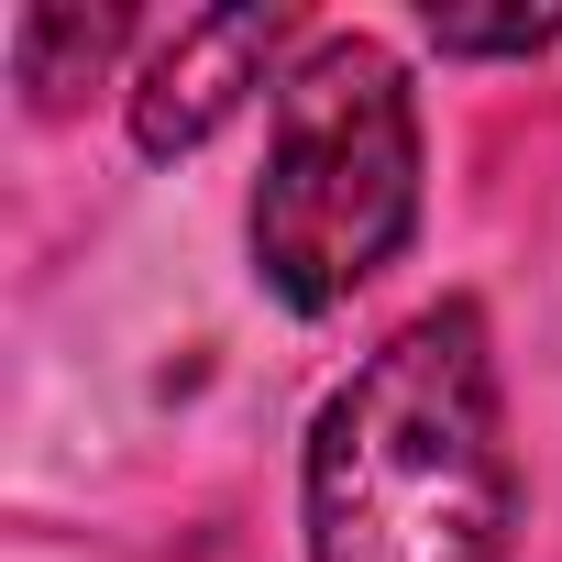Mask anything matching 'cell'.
Returning <instances> with one entry per match:
<instances>
[{"instance_id":"277c9868","label":"cell","mask_w":562,"mask_h":562,"mask_svg":"<svg viewBox=\"0 0 562 562\" xmlns=\"http://www.w3.org/2000/svg\"><path fill=\"white\" fill-rule=\"evenodd\" d=\"M122 34H133L122 12H23V23H12V78L56 111L78 78H100V56H111Z\"/></svg>"},{"instance_id":"3957f363","label":"cell","mask_w":562,"mask_h":562,"mask_svg":"<svg viewBox=\"0 0 562 562\" xmlns=\"http://www.w3.org/2000/svg\"><path fill=\"white\" fill-rule=\"evenodd\" d=\"M265 45H276V12H199V23H177L144 56V78H133V144L144 155L210 144L243 111V89L265 78Z\"/></svg>"},{"instance_id":"5b68a950","label":"cell","mask_w":562,"mask_h":562,"mask_svg":"<svg viewBox=\"0 0 562 562\" xmlns=\"http://www.w3.org/2000/svg\"><path fill=\"white\" fill-rule=\"evenodd\" d=\"M441 56H529L562 34V12H430Z\"/></svg>"},{"instance_id":"6da1fadb","label":"cell","mask_w":562,"mask_h":562,"mask_svg":"<svg viewBox=\"0 0 562 562\" xmlns=\"http://www.w3.org/2000/svg\"><path fill=\"white\" fill-rule=\"evenodd\" d=\"M496 353L463 299L386 331L310 430V562H507Z\"/></svg>"},{"instance_id":"7a4b0ae2","label":"cell","mask_w":562,"mask_h":562,"mask_svg":"<svg viewBox=\"0 0 562 562\" xmlns=\"http://www.w3.org/2000/svg\"><path fill=\"white\" fill-rule=\"evenodd\" d=\"M419 221V111L375 34H321L276 89L254 188V276L288 310H342Z\"/></svg>"}]
</instances>
